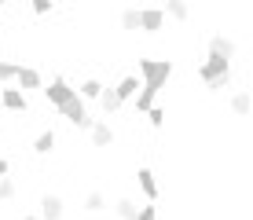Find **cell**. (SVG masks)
I'll use <instances>...</instances> for the list:
<instances>
[{
    "label": "cell",
    "mask_w": 253,
    "mask_h": 220,
    "mask_svg": "<svg viewBox=\"0 0 253 220\" xmlns=\"http://www.w3.org/2000/svg\"><path fill=\"white\" fill-rule=\"evenodd\" d=\"M136 198H128V195H121V198H114V217L118 220H136Z\"/></svg>",
    "instance_id": "19"
},
{
    "label": "cell",
    "mask_w": 253,
    "mask_h": 220,
    "mask_svg": "<svg viewBox=\"0 0 253 220\" xmlns=\"http://www.w3.org/2000/svg\"><path fill=\"white\" fill-rule=\"evenodd\" d=\"M162 30H165L162 7H139V33H147V37H158Z\"/></svg>",
    "instance_id": "7"
},
{
    "label": "cell",
    "mask_w": 253,
    "mask_h": 220,
    "mask_svg": "<svg viewBox=\"0 0 253 220\" xmlns=\"http://www.w3.org/2000/svg\"><path fill=\"white\" fill-rule=\"evenodd\" d=\"M19 74V59H0V85H11Z\"/></svg>",
    "instance_id": "22"
},
{
    "label": "cell",
    "mask_w": 253,
    "mask_h": 220,
    "mask_svg": "<svg viewBox=\"0 0 253 220\" xmlns=\"http://www.w3.org/2000/svg\"><path fill=\"white\" fill-rule=\"evenodd\" d=\"M118 22H121V30H125V33H136L139 30V7H125V11L118 15Z\"/></svg>",
    "instance_id": "21"
},
{
    "label": "cell",
    "mask_w": 253,
    "mask_h": 220,
    "mask_svg": "<svg viewBox=\"0 0 253 220\" xmlns=\"http://www.w3.org/2000/svg\"><path fill=\"white\" fill-rule=\"evenodd\" d=\"M41 92H44L48 107H55V110H59V107H63V103L70 99V95H74V85H70L63 74H55V77H51L48 85H41Z\"/></svg>",
    "instance_id": "4"
},
{
    "label": "cell",
    "mask_w": 253,
    "mask_h": 220,
    "mask_svg": "<svg viewBox=\"0 0 253 220\" xmlns=\"http://www.w3.org/2000/svg\"><path fill=\"white\" fill-rule=\"evenodd\" d=\"M11 173V162H7V158H0V176H7Z\"/></svg>",
    "instance_id": "27"
},
{
    "label": "cell",
    "mask_w": 253,
    "mask_h": 220,
    "mask_svg": "<svg viewBox=\"0 0 253 220\" xmlns=\"http://www.w3.org/2000/svg\"><path fill=\"white\" fill-rule=\"evenodd\" d=\"M103 209H107V191H88V195H84V213H103Z\"/></svg>",
    "instance_id": "20"
},
{
    "label": "cell",
    "mask_w": 253,
    "mask_h": 220,
    "mask_svg": "<svg viewBox=\"0 0 253 220\" xmlns=\"http://www.w3.org/2000/svg\"><path fill=\"white\" fill-rule=\"evenodd\" d=\"M136 70H139V81L143 85H151V88L162 92V88L169 85V77H172V59H139Z\"/></svg>",
    "instance_id": "2"
},
{
    "label": "cell",
    "mask_w": 253,
    "mask_h": 220,
    "mask_svg": "<svg viewBox=\"0 0 253 220\" xmlns=\"http://www.w3.org/2000/svg\"><path fill=\"white\" fill-rule=\"evenodd\" d=\"M30 11L33 15H48L51 11V0H30Z\"/></svg>",
    "instance_id": "26"
},
{
    "label": "cell",
    "mask_w": 253,
    "mask_h": 220,
    "mask_svg": "<svg viewBox=\"0 0 253 220\" xmlns=\"http://www.w3.org/2000/svg\"><path fill=\"white\" fill-rule=\"evenodd\" d=\"M162 15H165V19H172V22H187L191 19V4H187V0H165Z\"/></svg>",
    "instance_id": "12"
},
{
    "label": "cell",
    "mask_w": 253,
    "mask_h": 220,
    "mask_svg": "<svg viewBox=\"0 0 253 220\" xmlns=\"http://www.w3.org/2000/svg\"><path fill=\"white\" fill-rule=\"evenodd\" d=\"M228 107H231V114L235 118H250V110H253V95L246 92V88H239V92L228 99Z\"/></svg>",
    "instance_id": "15"
},
{
    "label": "cell",
    "mask_w": 253,
    "mask_h": 220,
    "mask_svg": "<svg viewBox=\"0 0 253 220\" xmlns=\"http://www.w3.org/2000/svg\"><path fill=\"white\" fill-rule=\"evenodd\" d=\"M136 220H158V206H154V202L139 206V209H136Z\"/></svg>",
    "instance_id": "25"
},
{
    "label": "cell",
    "mask_w": 253,
    "mask_h": 220,
    "mask_svg": "<svg viewBox=\"0 0 253 220\" xmlns=\"http://www.w3.org/2000/svg\"><path fill=\"white\" fill-rule=\"evenodd\" d=\"M55 143H59V139H55V132H51V129L37 132V136H33V154H37V158H48L51 151H55Z\"/></svg>",
    "instance_id": "17"
},
{
    "label": "cell",
    "mask_w": 253,
    "mask_h": 220,
    "mask_svg": "<svg viewBox=\"0 0 253 220\" xmlns=\"http://www.w3.org/2000/svg\"><path fill=\"white\" fill-rule=\"evenodd\" d=\"M59 114H63V118H66L74 129H88V125H92V114H88V107H84V99H81L77 92L70 95L63 107H59Z\"/></svg>",
    "instance_id": "3"
},
{
    "label": "cell",
    "mask_w": 253,
    "mask_h": 220,
    "mask_svg": "<svg viewBox=\"0 0 253 220\" xmlns=\"http://www.w3.org/2000/svg\"><path fill=\"white\" fill-rule=\"evenodd\" d=\"M88 136H92V147H95V151H107V147H114V129H110L107 118H92Z\"/></svg>",
    "instance_id": "5"
},
{
    "label": "cell",
    "mask_w": 253,
    "mask_h": 220,
    "mask_svg": "<svg viewBox=\"0 0 253 220\" xmlns=\"http://www.w3.org/2000/svg\"><path fill=\"white\" fill-rule=\"evenodd\" d=\"M110 88L118 92V99H121V103H128V99H132V95L139 92V74H125L118 85H110Z\"/></svg>",
    "instance_id": "16"
},
{
    "label": "cell",
    "mask_w": 253,
    "mask_h": 220,
    "mask_svg": "<svg viewBox=\"0 0 253 220\" xmlns=\"http://www.w3.org/2000/svg\"><path fill=\"white\" fill-rule=\"evenodd\" d=\"M103 88H107V85H103V81H99V77H84V81H81V85H77V88H74V92H77V95H81V99H84V103H95V99H99V92H103Z\"/></svg>",
    "instance_id": "18"
},
{
    "label": "cell",
    "mask_w": 253,
    "mask_h": 220,
    "mask_svg": "<svg viewBox=\"0 0 253 220\" xmlns=\"http://www.w3.org/2000/svg\"><path fill=\"white\" fill-rule=\"evenodd\" d=\"M19 220H41V217H19Z\"/></svg>",
    "instance_id": "28"
},
{
    "label": "cell",
    "mask_w": 253,
    "mask_h": 220,
    "mask_svg": "<svg viewBox=\"0 0 253 220\" xmlns=\"http://www.w3.org/2000/svg\"><path fill=\"white\" fill-rule=\"evenodd\" d=\"M4 4H7V0H0V11H4Z\"/></svg>",
    "instance_id": "29"
},
{
    "label": "cell",
    "mask_w": 253,
    "mask_h": 220,
    "mask_svg": "<svg viewBox=\"0 0 253 220\" xmlns=\"http://www.w3.org/2000/svg\"><path fill=\"white\" fill-rule=\"evenodd\" d=\"M136 187L143 191L147 202H158V195H162V187H158V180H154L151 165H139V169H136Z\"/></svg>",
    "instance_id": "9"
},
{
    "label": "cell",
    "mask_w": 253,
    "mask_h": 220,
    "mask_svg": "<svg viewBox=\"0 0 253 220\" xmlns=\"http://www.w3.org/2000/svg\"><path fill=\"white\" fill-rule=\"evenodd\" d=\"M128 103L136 107V114H143L147 107H154V103H158V88H151V85H143V81H139V92H136Z\"/></svg>",
    "instance_id": "13"
},
{
    "label": "cell",
    "mask_w": 253,
    "mask_h": 220,
    "mask_svg": "<svg viewBox=\"0 0 253 220\" xmlns=\"http://www.w3.org/2000/svg\"><path fill=\"white\" fill-rule=\"evenodd\" d=\"M41 220H63L66 217V202L63 195H55V191H48V195H41Z\"/></svg>",
    "instance_id": "8"
},
{
    "label": "cell",
    "mask_w": 253,
    "mask_h": 220,
    "mask_svg": "<svg viewBox=\"0 0 253 220\" xmlns=\"http://www.w3.org/2000/svg\"><path fill=\"white\" fill-rule=\"evenodd\" d=\"M41 85H44V74H41L37 66L19 63V74H15V88H22V92H37Z\"/></svg>",
    "instance_id": "10"
},
{
    "label": "cell",
    "mask_w": 253,
    "mask_h": 220,
    "mask_svg": "<svg viewBox=\"0 0 253 220\" xmlns=\"http://www.w3.org/2000/svg\"><path fill=\"white\" fill-rule=\"evenodd\" d=\"M209 55L235 59L239 55V44H235V37H228V33H213V37H209Z\"/></svg>",
    "instance_id": "11"
},
{
    "label": "cell",
    "mask_w": 253,
    "mask_h": 220,
    "mask_svg": "<svg viewBox=\"0 0 253 220\" xmlns=\"http://www.w3.org/2000/svg\"><path fill=\"white\" fill-rule=\"evenodd\" d=\"M95 103L103 107V118H114V114H121V107H125V103L118 99V92H114L110 85H107V88L99 92V99H95Z\"/></svg>",
    "instance_id": "14"
},
{
    "label": "cell",
    "mask_w": 253,
    "mask_h": 220,
    "mask_svg": "<svg viewBox=\"0 0 253 220\" xmlns=\"http://www.w3.org/2000/svg\"><path fill=\"white\" fill-rule=\"evenodd\" d=\"M15 195H19L15 176H0V202H15Z\"/></svg>",
    "instance_id": "23"
},
{
    "label": "cell",
    "mask_w": 253,
    "mask_h": 220,
    "mask_svg": "<svg viewBox=\"0 0 253 220\" xmlns=\"http://www.w3.org/2000/svg\"><path fill=\"white\" fill-rule=\"evenodd\" d=\"M198 81H202L209 92H224L231 85V59H220V55H206V63H198Z\"/></svg>",
    "instance_id": "1"
},
{
    "label": "cell",
    "mask_w": 253,
    "mask_h": 220,
    "mask_svg": "<svg viewBox=\"0 0 253 220\" xmlns=\"http://www.w3.org/2000/svg\"><path fill=\"white\" fill-rule=\"evenodd\" d=\"M143 118H147V125H151V129H165V107H158V103H154V107H147Z\"/></svg>",
    "instance_id": "24"
},
{
    "label": "cell",
    "mask_w": 253,
    "mask_h": 220,
    "mask_svg": "<svg viewBox=\"0 0 253 220\" xmlns=\"http://www.w3.org/2000/svg\"><path fill=\"white\" fill-rule=\"evenodd\" d=\"M0 107H4V110H11V114H26V110H30V99H26V92H22V88L4 85V88H0Z\"/></svg>",
    "instance_id": "6"
}]
</instances>
